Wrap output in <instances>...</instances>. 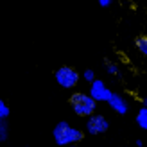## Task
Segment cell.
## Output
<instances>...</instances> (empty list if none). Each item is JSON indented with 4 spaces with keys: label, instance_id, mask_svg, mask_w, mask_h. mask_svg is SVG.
<instances>
[{
    "label": "cell",
    "instance_id": "cell-1",
    "mask_svg": "<svg viewBox=\"0 0 147 147\" xmlns=\"http://www.w3.org/2000/svg\"><path fill=\"white\" fill-rule=\"evenodd\" d=\"M83 131L77 129V127H74L72 124H68L67 120H61V122H57L54 129H52V138H54V142L57 145H74V144H77L83 140Z\"/></svg>",
    "mask_w": 147,
    "mask_h": 147
},
{
    "label": "cell",
    "instance_id": "cell-2",
    "mask_svg": "<svg viewBox=\"0 0 147 147\" xmlns=\"http://www.w3.org/2000/svg\"><path fill=\"white\" fill-rule=\"evenodd\" d=\"M70 106H72L74 113L77 117H88V115L95 113V109H97V100H95L90 93L76 92L70 97Z\"/></svg>",
    "mask_w": 147,
    "mask_h": 147
},
{
    "label": "cell",
    "instance_id": "cell-3",
    "mask_svg": "<svg viewBox=\"0 0 147 147\" xmlns=\"http://www.w3.org/2000/svg\"><path fill=\"white\" fill-rule=\"evenodd\" d=\"M79 72L70 67V65H63V67H59L56 72H54V79L56 83L59 84L61 88H65V90H72V88H76L77 83H79Z\"/></svg>",
    "mask_w": 147,
    "mask_h": 147
},
{
    "label": "cell",
    "instance_id": "cell-4",
    "mask_svg": "<svg viewBox=\"0 0 147 147\" xmlns=\"http://www.w3.org/2000/svg\"><path fill=\"white\" fill-rule=\"evenodd\" d=\"M86 133L88 135H104L108 127H109V122L104 115H97V113H92L86 117Z\"/></svg>",
    "mask_w": 147,
    "mask_h": 147
},
{
    "label": "cell",
    "instance_id": "cell-5",
    "mask_svg": "<svg viewBox=\"0 0 147 147\" xmlns=\"http://www.w3.org/2000/svg\"><path fill=\"white\" fill-rule=\"evenodd\" d=\"M90 95L97 100V102H106L111 95V90L106 86V83L102 79H97L95 77L92 83H90Z\"/></svg>",
    "mask_w": 147,
    "mask_h": 147
},
{
    "label": "cell",
    "instance_id": "cell-6",
    "mask_svg": "<svg viewBox=\"0 0 147 147\" xmlns=\"http://www.w3.org/2000/svg\"><path fill=\"white\" fill-rule=\"evenodd\" d=\"M106 102H108V106L111 108L115 113H119V115H126L129 111V102L124 99L122 95H119V93L111 92V95H109V99Z\"/></svg>",
    "mask_w": 147,
    "mask_h": 147
},
{
    "label": "cell",
    "instance_id": "cell-7",
    "mask_svg": "<svg viewBox=\"0 0 147 147\" xmlns=\"http://www.w3.org/2000/svg\"><path fill=\"white\" fill-rule=\"evenodd\" d=\"M135 120H136V126H138V127L144 129V131H147V108H145V106H142L140 109H138Z\"/></svg>",
    "mask_w": 147,
    "mask_h": 147
},
{
    "label": "cell",
    "instance_id": "cell-8",
    "mask_svg": "<svg viewBox=\"0 0 147 147\" xmlns=\"http://www.w3.org/2000/svg\"><path fill=\"white\" fill-rule=\"evenodd\" d=\"M136 49H138V52L142 56L147 57V36H142V38L136 40Z\"/></svg>",
    "mask_w": 147,
    "mask_h": 147
},
{
    "label": "cell",
    "instance_id": "cell-9",
    "mask_svg": "<svg viewBox=\"0 0 147 147\" xmlns=\"http://www.w3.org/2000/svg\"><path fill=\"white\" fill-rule=\"evenodd\" d=\"M9 113H11V109L7 106V102L0 99V120H7L9 119Z\"/></svg>",
    "mask_w": 147,
    "mask_h": 147
},
{
    "label": "cell",
    "instance_id": "cell-10",
    "mask_svg": "<svg viewBox=\"0 0 147 147\" xmlns=\"http://www.w3.org/2000/svg\"><path fill=\"white\" fill-rule=\"evenodd\" d=\"M7 136H9V126H7V120H0V142H5Z\"/></svg>",
    "mask_w": 147,
    "mask_h": 147
},
{
    "label": "cell",
    "instance_id": "cell-11",
    "mask_svg": "<svg viewBox=\"0 0 147 147\" xmlns=\"http://www.w3.org/2000/svg\"><path fill=\"white\" fill-rule=\"evenodd\" d=\"M106 70H108V74H111V76H119V67L111 61H106Z\"/></svg>",
    "mask_w": 147,
    "mask_h": 147
},
{
    "label": "cell",
    "instance_id": "cell-12",
    "mask_svg": "<svg viewBox=\"0 0 147 147\" xmlns=\"http://www.w3.org/2000/svg\"><path fill=\"white\" fill-rule=\"evenodd\" d=\"M83 79L86 81V83H92V81L95 79V72H93V70H90V68L84 70V72H83Z\"/></svg>",
    "mask_w": 147,
    "mask_h": 147
},
{
    "label": "cell",
    "instance_id": "cell-13",
    "mask_svg": "<svg viewBox=\"0 0 147 147\" xmlns=\"http://www.w3.org/2000/svg\"><path fill=\"white\" fill-rule=\"evenodd\" d=\"M97 2H99L100 7H109V5L113 4V0H97Z\"/></svg>",
    "mask_w": 147,
    "mask_h": 147
},
{
    "label": "cell",
    "instance_id": "cell-14",
    "mask_svg": "<svg viewBox=\"0 0 147 147\" xmlns=\"http://www.w3.org/2000/svg\"><path fill=\"white\" fill-rule=\"evenodd\" d=\"M144 106H145V108H147V97H145V99H144Z\"/></svg>",
    "mask_w": 147,
    "mask_h": 147
}]
</instances>
